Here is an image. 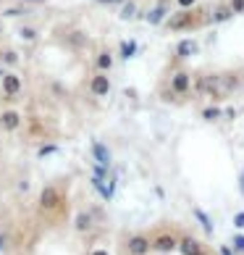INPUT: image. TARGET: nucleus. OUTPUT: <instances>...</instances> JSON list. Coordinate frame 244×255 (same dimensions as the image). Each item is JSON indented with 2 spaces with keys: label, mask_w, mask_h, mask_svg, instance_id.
<instances>
[{
  "label": "nucleus",
  "mask_w": 244,
  "mask_h": 255,
  "mask_svg": "<svg viewBox=\"0 0 244 255\" xmlns=\"http://www.w3.org/2000/svg\"><path fill=\"white\" fill-rule=\"evenodd\" d=\"M208 87H205V98H210L213 103H221L231 98L234 92L242 90L244 74L242 71H223V74H205Z\"/></svg>",
  "instance_id": "1"
},
{
  "label": "nucleus",
  "mask_w": 244,
  "mask_h": 255,
  "mask_svg": "<svg viewBox=\"0 0 244 255\" xmlns=\"http://www.w3.org/2000/svg\"><path fill=\"white\" fill-rule=\"evenodd\" d=\"M168 32H189V29H202L205 24H210V13L197 11V8H179V11L168 13L165 18Z\"/></svg>",
  "instance_id": "2"
},
{
  "label": "nucleus",
  "mask_w": 244,
  "mask_h": 255,
  "mask_svg": "<svg viewBox=\"0 0 244 255\" xmlns=\"http://www.w3.org/2000/svg\"><path fill=\"white\" fill-rule=\"evenodd\" d=\"M0 90H3V98L5 100H13L24 92V79L18 77L16 71H5V77L0 79Z\"/></svg>",
  "instance_id": "3"
},
{
  "label": "nucleus",
  "mask_w": 244,
  "mask_h": 255,
  "mask_svg": "<svg viewBox=\"0 0 244 255\" xmlns=\"http://www.w3.org/2000/svg\"><path fill=\"white\" fill-rule=\"evenodd\" d=\"M87 90H89L95 98H105V95H110V90H113V84H110V77H108V74L95 71V74L89 77Z\"/></svg>",
  "instance_id": "4"
},
{
  "label": "nucleus",
  "mask_w": 244,
  "mask_h": 255,
  "mask_svg": "<svg viewBox=\"0 0 244 255\" xmlns=\"http://www.w3.org/2000/svg\"><path fill=\"white\" fill-rule=\"evenodd\" d=\"M150 242H153V250L155 253H163V255L176 253V248H179V237H173L171 232H158Z\"/></svg>",
  "instance_id": "5"
},
{
  "label": "nucleus",
  "mask_w": 244,
  "mask_h": 255,
  "mask_svg": "<svg viewBox=\"0 0 244 255\" xmlns=\"http://www.w3.org/2000/svg\"><path fill=\"white\" fill-rule=\"evenodd\" d=\"M168 13H171V3H168V0H158V3L145 13V18H147L150 26H161L168 18Z\"/></svg>",
  "instance_id": "6"
},
{
  "label": "nucleus",
  "mask_w": 244,
  "mask_h": 255,
  "mask_svg": "<svg viewBox=\"0 0 244 255\" xmlns=\"http://www.w3.org/2000/svg\"><path fill=\"white\" fill-rule=\"evenodd\" d=\"M153 250V242H150L147 234H131L126 240V253L129 255H150Z\"/></svg>",
  "instance_id": "7"
},
{
  "label": "nucleus",
  "mask_w": 244,
  "mask_h": 255,
  "mask_svg": "<svg viewBox=\"0 0 244 255\" xmlns=\"http://www.w3.org/2000/svg\"><path fill=\"white\" fill-rule=\"evenodd\" d=\"M21 124H24V119L16 108H3L0 111V127H3V131H18Z\"/></svg>",
  "instance_id": "8"
},
{
  "label": "nucleus",
  "mask_w": 244,
  "mask_h": 255,
  "mask_svg": "<svg viewBox=\"0 0 244 255\" xmlns=\"http://www.w3.org/2000/svg\"><path fill=\"white\" fill-rule=\"evenodd\" d=\"M179 250L181 255H208V250L202 248L200 240H194L192 234H184V237H179Z\"/></svg>",
  "instance_id": "9"
},
{
  "label": "nucleus",
  "mask_w": 244,
  "mask_h": 255,
  "mask_svg": "<svg viewBox=\"0 0 244 255\" xmlns=\"http://www.w3.org/2000/svg\"><path fill=\"white\" fill-rule=\"evenodd\" d=\"M58 205H61V192H58V187L48 184V187H45V190L40 192V208H42V211H55Z\"/></svg>",
  "instance_id": "10"
},
{
  "label": "nucleus",
  "mask_w": 244,
  "mask_h": 255,
  "mask_svg": "<svg viewBox=\"0 0 244 255\" xmlns=\"http://www.w3.org/2000/svg\"><path fill=\"white\" fill-rule=\"evenodd\" d=\"M113 66H116V55H113V50H108V48L97 50V55H95V71L110 74V69H113Z\"/></svg>",
  "instance_id": "11"
},
{
  "label": "nucleus",
  "mask_w": 244,
  "mask_h": 255,
  "mask_svg": "<svg viewBox=\"0 0 244 255\" xmlns=\"http://www.w3.org/2000/svg\"><path fill=\"white\" fill-rule=\"evenodd\" d=\"M92 226H95V213L92 211H79L77 216H74V229H77V234L92 232Z\"/></svg>",
  "instance_id": "12"
},
{
  "label": "nucleus",
  "mask_w": 244,
  "mask_h": 255,
  "mask_svg": "<svg viewBox=\"0 0 244 255\" xmlns=\"http://www.w3.org/2000/svg\"><path fill=\"white\" fill-rule=\"evenodd\" d=\"M89 150H92V160H95V163L110 166V160H113V155H110V147H108L105 142H100V139H95Z\"/></svg>",
  "instance_id": "13"
},
{
  "label": "nucleus",
  "mask_w": 244,
  "mask_h": 255,
  "mask_svg": "<svg viewBox=\"0 0 244 255\" xmlns=\"http://www.w3.org/2000/svg\"><path fill=\"white\" fill-rule=\"evenodd\" d=\"M229 18H234V11H231L229 0H226V3L213 5V11H210V24H223V21H229Z\"/></svg>",
  "instance_id": "14"
},
{
  "label": "nucleus",
  "mask_w": 244,
  "mask_h": 255,
  "mask_svg": "<svg viewBox=\"0 0 244 255\" xmlns=\"http://www.w3.org/2000/svg\"><path fill=\"white\" fill-rule=\"evenodd\" d=\"M197 50H200V45H197V40H181L179 45H176V58L179 61H186L192 58V55H197Z\"/></svg>",
  "instance_id": "15"
},
{
  "label": "nucleus",
  "mask_w": 244,
  "mask_h": 255,
  "mask_svg": "<svg viewBox=\"0 0 244 255\" xmlns=\"http://www.w3.org/2000/svg\"><path fill=\"white\" fill-rule=\"evenodd\" d=\"M200 119L205 121V124H215V121L223 119V108L218 106V103H210V106H205L200 111Z\"/></svg>",
  "instance_id": "16"
},
{
  "label": "nucleus",
  "mask_w": 244,
  "mask_h": 255,
  "mask_svg": "<svg viewBox=\"0 0 244 255\" xmlns=\"http://www.w3.org/2000/svg\"><path fill=\"white\" fill-rule=\"evenodd\" d=\"M137 53H139V42H137V40H121V42H118L121 61H131Z\"/></svg>",
  "instance_id": "17"
},
{
  "label": "nucleus",
  "mask_w": 244,
  "mask_h": 255,
  "mask_svg": "<svg viewBox=\"0 0 244 255\" xmlns=\"http://www.w3.org/2000/svg\"><path fill=\"white\" fill-rule=\"evenodd\" d=\"M0 63H3L5 69H16V66L21 63V58H18V53L13 48H3L0 50Z\"/></svg>",
  "instance_id": "18"
},
{
  "label": "nucleus",
  "mask_w": 244,
  "mask_h": 255,
  "mask_svg": "<svg viewBox=\"0 0 244 255\" xmlns=\"http://www.w3.org/2000/svg\"><path fill=\"white\" fill-rule=\"evenodd\" d=\"M192 213H194V219L200 221V226H202V229H205V234H208V237H213V234H215V226H213V221H210V216L205 213L202 208H194Z\"/></svg>",
  "instance_id": "19"
},
{
  "label": "nucleus",
  "mask_w": 244,
  "mask_h": 255,
  "mask_svg": "<svg viewBox=\"0 0 244 255\" xmlns=\"http://www.w3.org/2000/svg\"><path fill=\"white\" fill-rule=\"evenodd\" d=\"M118 16L124 18V21H129V18H134V16H137V3H134V0H126V3L121 5Z\"/></svg>",
  "instance_id": "20"
},
{
  "label": "nucleus",
  "mask_w": 244,
  "mask_h": 255,
  "mask_svg": "<svg viewBox=\"0 0 244 255\" xmlns=\"http://www.w3.org/2000/svg\"><path fill=\"white\" fill-rule=\"evenodd\" d=\"M18 37H21V40H26V42H34L37 37H40V32H37L34 26H18Z\"/></svg>",
  "instance_id": "21"
},
{
  "label": "nucleus",
  "mask_w": 244,
  "mask_h": 255,
  "mask_svg": "<svg viewBox=\"0 0 244 255\" xmlns=\"http://www.w3.org/2000/svg\"><path fill=\"white\" fill-rule=\"evenodd\" d=\"M231 248H234V253H237V255H244V232H237L231 237Z\"/></svg>",
  "instance_id": "22"
},
{
  "label": "nucleus",
  "mask_w": 244,
  "mask_h": 255,
  "mask_svg": "<svg viewBox=\"0 0 244 255\" xmlns=\"http://www.w3.org/2000/svg\"><path fill=\"white\" fill-rule=\"evenodd\" d=\"M53 153H58V145H55V142L40 145V150H37V155H40V158H48V155H53Z\"/></svg>",
  "instance_id": "23"
},
{
  "label": "nucleus",
  "mask_w": 244,
  "mask_h": 255,
  "mask_svg": "<svg viewBox=\"0 0 244 255\" xmlns=\"http://www.w3.org/2000/svg\"><path fill=\"white\" fill-rule=\"evenodd\" d=\"M229 5H231V11H234V16H239V13H244V0H229Z\"/></svg>",
  "instance_id": "24"
},
{
  "label": "nucleus",
  "mask_w": 244,
  "mask_h": 255,
  "mask_svg": "<svg viewBox=\"0 0 244 255\" xmlns=\"http://www.w3.org/2000/svg\"><path fill=\"white\" fill-rule=\"evenodd\" d=\"M234 226H237V232H244V211L234 213Z\"/></svg>",
  "instance_id": "25"
},
{
  "label": "nucleus",
  "mask_w": 244,
  "mask_h": 255,
  "mask_svg": "<svg viewBox=\"0 0 244 255\" xmlns=\"http://www.w3.org/2000/svg\"><path fill=\"white\" fill-rule=\"evenodd\" d=\"M16 190L26 195V192H29V179H21V182H18V184H16Z\"/></svg>",
  "instance_id": "26"
},
{
  "label": "nucleus",
  "mask_w": 244,
  "mask_h": 255,
  "mask_svg": "<svg viewBox=\"0 0 244 255\" xmlns=\"http://www.w3.org/2000/svg\"><path fill=\"white\" fill-rule=\"evenodd\" d=\"M218 255H237V253H234L231 245H221V248H218Z\"/></svg>",
  "instance_id": "27"
},
{
  "label": "nucleus",
  "mask_w": 244,
  "mask_h": 255,
  "mask_svg": "<svg viewBox=\"0 0 244 255\" xmlns=\"http://www.w3.org/2000/svg\"><path fill=\"white\" fill-rule=\"evenodd\" d=\"M176 5H179V8H194L197 0H176Z\"/></svg>",
  "instance_id": "28"
},
{
  "label": "nucleus",
  "mask_w": 244,
  "mask_h": 255,
  "mask_svg": "<svg viewBox=\"0 0 244 255\" xmlns=\"http://www.w3.org/2000/svg\"><path fill=\"white\" fill-rule=\"evenodd\" d=\"M8 248V234L5 232H0V253H3Z\"/></svg>",
  "instance_id": "29"
},
{
  "label": "nucleus",
  "mask_w": 244,
  "mask_h": 255,
  "mask_svg": "<svg viewBox=\"0 0 244 255\" xmlns=\"http://www.w3.org/2000/svg\"><path fill=\"white\" fill-rule=\"evenodd\" d=\"M239 192H242V197H244V168L239 171Z\"/></svg>",
  "instance_id": "30"
},
{
  "label": "nucleus",
  "mask_w": 244,
  "mask_h": 255,
  "mask_svg": "<svg viewBox=\"0 0 244 255\" xmlns=\"http://www.w3.org/2000/svg\"><path fill=\"white\" fill-rule=\"evenodd\" d=\"M89 255H110V253H108V250H105V248H97V250H92V253H89Z\"/></svg>",
  "instance_id": "31"
},
{
  "label": "nucleus",
  "mask_w": 244,
  "mask_h": 255,
  "mask_svg": "<svg viewBox=\"0 0 244 255\" xmlns=\"http://www.w3.org/2000/svg\"><path fill=\"white\" fill-rule=\"evenodd\" d=\"M97 3H105V5H110V3H121V0H97Z\"/></svg>",
  "instance_id": "32"
},
{
  "label": "nucleus",
  "mask_w": 244,
  "mask_h": 255,
  "mask_svg": "<svg viewBox=\"0 0 244 255\" xmlns=\"http://www.w3.org/2000/svg\"><path fill=\"white\" fill-rule=\"evenodd\" d=\"M5 71H8V69H5V66H3V63H0V79H3V77H5Z\"/></svg>",
  "instance_id": "33"
},
{
  "label": "nucleus",
  "mask_w": 244,
  "mask_h": 255,
  "mask_svg": "<svg viewBox=\"0 0 244 255\" xmlns=\"http://www.w3.org/2000/svg\"><path fill=\"white\" fill-rule=\"evenodd\" d=\"M0 34H3V21H0Z\"/></svg>",
  "instance_id": "34"
},
{
  "label": "nucleus",
  "mask_w": 244,
  "mask_h": 255,
  "mask_svg": "<svg viewBox=\"0 0 244 255\" xmlns=\"http://www.w3.org/2000/svg\"><path fill=\"white\" fill-rule=\"evenodd\" d=\"M126 255H129V253H126Z\"/></svg>",
  "instance_id": "35"
}]
</instances>
